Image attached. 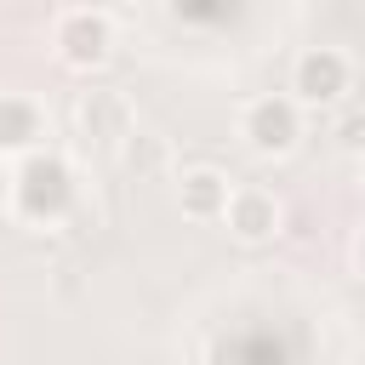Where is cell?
I'll list each match as a JSON object with an SVG mask.
<instances>
[{"instance_id":"6da1fadb","label":"cell","mask_w":365,"mask_h":365,"mask_svg":"<svg viewBox=\"0 0 365 365\" xmlns=\"http://www.w3.org/2000/svg\"><path fill=\"white\" fill-rule=\"evenodd\" d=\"M6 200H11V217H17V222H29V228H57V222L74 211V165H68L57 148H40V154H29V160L11 165Z\"/></svg>"},{"instance_id":"7a4b0ae2","label":"cell","mask_w":365,"mask_h":365,"mask_svg":"<svg viewBox=\"0 0 365 365\" xmlns=\"http://www.w3.org/2000/svg\"><path fill=\"white\" fill-rule=\"evenodd\" d=\"M51 51H57L63 68H80V74L103 68L114 57V17L108 11H91V6L57 11L51 17Z\"/></svg>"},{"instance_id":"3957f363","label":"cell","mask_w":365,"mask_h":365,"mask_svg":"<svg viewBox=\"0 0 365 365\" xmlns=\"http://www.w3.org/2000/svg\"><path fill=\"white\" fill-rule=\"evenodd\" d=\"M240 137H245L251 154L279 160V154H291L302 143V108L291 103V91H262V97H251L240 108Z\"/></svg>"},{"instance_id":"277c9868","label":"cell","mask_w":365,"mask_h":365,"mask_svg":"<svg viewBox=\"0 0 365 365\" xmlns=\"http://www.w3.org/2000/svg\"><path fill=\"white\" fill-rule=\"evenodd\" d=\"M354 91V63L336 46H308L291 63V103L297 108H331Z\"/></svg>"},{"instance_id":"5b68a950","label":"cell","mask_w":365,"mask_h":365,"mask_svg":"<svg viewBox=\"0 0 365 365\" xmlns=\"http://www.w3.org/2000/svg\"><path fill=\"white\" fill-rule=\"evenodd\" d=\"M46 148V108L23 91H0V154L29 160Z\"/></svg>"},{"instance_id":"8992f818","label":"cell","mask_w":365,"mask_h":365,"mask_svg":"<svg viewBox=\"0 0 365 365\" xmlns=\"http://www.w3.org/2000/svg\"><path fill=\"white\" fill-rule=\"evenodd\" d=\"M222 222H228V234L234 240H245V245H262V240H274L279 234V200L268 194V188H234L228 194V211H222Z\"/></svg>"},{"instance_id":"52a82bcc","label":"cell","mask_w":365,"mask_h":365,"mask_svg":"<svg viewBox=\"0 0 365 365\" xmlns=\"http://www.w3.org/2000/svg\"><path fill=\"white\" fill-rule=\"evenodd\" d=\"M228 177L217 171V165H194V171H182L177 177V205H182V217H194V222H222V211H228Z\"/></svg>"},{"instance_id":"ba28073f","label":"cell","mask_w":365,"mask_h":365,"mask_svg":"<svg viewBox=\"0 0 365 365\" xmlns=\"http://www.w3.org/2000/svg\"><path fill=\"white\" fill-rule=\"evenodd\" d=\"M80 125L97 143H114V137H131V108H125L120 91H86L80 97Z\"/></svg>"},{"instance_id":"9c48e42d","label":"cell","mask_w":365,"mask_h":365,"mask_svg":"<svg viewBox=\"0 0 365 365\" xmlns=\"http://www.w3.org/2000/svg\"><path fill=\"white\" fill-rule=\"evenodd\" d=\"M336 143H342L348 154H365V108L342 114V125H336Z\"/></svg>"},{"instance_id":"30bf717a","label":"cell","mask_w":365,"mask_h":365,"mask_svg":"<svg viewBox=\"0 0 365 365\" xmlns=\"http://www.w3.org/2000/svg\"><path fill=\"white\" fill-rule=\"evenodd\" d=\"M359 274H365V240H359Z\"/></svg>"},{"instance_id":"8fae6325","label":"cell","mask_w":365,"mask_h":365,"mask_svg":"<svg viewBox=\"0 0 365 365\" xmlns=\"http://www.w3.org/2000/svg\"><path fill=\"white\" fill-rule=\"evenodd\" d=\"M359 182H365V171H359Z\"/></svg>"}]
</instances>
